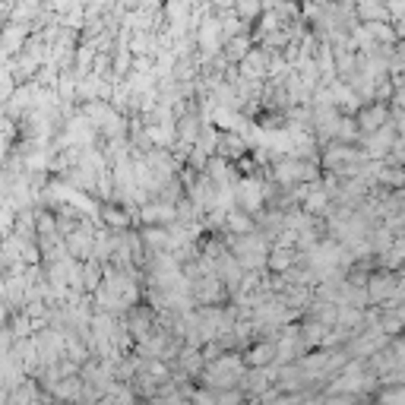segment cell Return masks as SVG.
Returning <instances> with one entry per match:
<instances>
[{
	"label": "cell",
	"mask_w": 405,
	"mask_h": 405,
	"mask_svg": "<svg viewBox=\"0 0 405 405\" xmlns=\"http://www.w3.org/2000/svg\"><path fill=\"white\" fill-rule=\"evenodd\" d=\"M266 63H269V51L253 48V51L241 61V70H244V76L247 79H260V76H266Z\"/></svg>",
	"instance_id": "obj_1"
},
{
	"label": "cell",
	"mask_w": 405,
	"mask_h": 405,
	"mask_svg": "<svg viewBox=\"0 0 405 405\" xmlns=\"http://www.w3.org/2000/svg\"><path fill=\"white\" fill-rule=\"evenodd\" d=\"M263 10H266L263 0H234V16L241 23H253L257 16H263Z\"/></svg>",
	"instance_id": "obj_2"
},
{
	"label": "cell",
	"mask_w": 405,
	"mask_h": 405,
	"mask_svg": "<svg viewBox=\"0 0 405 405\" xmlns=\"http://www.w3.org/2000/svg\"><path fill=\"white\" fill-rule=\"evenodd\" d=\"M101 218H105L111 228H124L127 225V216L124 212H117L114 206H101Z\"/></svg>",
	"instance_id": "obj_3"
}]
</instances>
